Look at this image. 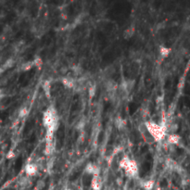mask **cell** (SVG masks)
I'll use <instances>...</instances> for the list:
<instances>
[{
  "instance_id": "cell-20",
  "label": "cell",
  "mask_w": 190,
  "mask_h": 190,
  "mask_svg": "<svg viewBox=\"0 0 190 190\" xmlns=\"http://www.w3.org/2000/svg\"><path fill=\"white\" fill-rule=\"evenodd\" d=\"M95 92H96V86L95 85H92L88 87V95L90 96V98H93L95 96Z\"/></svg>"
},
{
  "instance_id": "cell-12",
  "label": "cell",
  "mask_w": 190,
  "mask_h": 190,
  "mask_svg": "<svg viewBox=\"0 0 190 190\" xmlns=\"http://www.w3.org/2000/svg\"><path fill=\"white\" fill-rule=\"evenodd\" d=\"M54 151H55V144H54V141L46 143V146H45V150H44L45 155L48 156V157H50V156L53 155Z\"/></svg>"
},
{
  "instance_id": "cell-13",
  "label": "cell",
  "mask_w": 190,
  "mask_h": 190,
  "mask_svg": "<svg viewBox=\"0 0 190 190\" xmlns=\"http://www.w3.org/2000/svg\"><path fill=\"white\" fill-rule=\"evenodd\" d=\"M135 33H136V28H135V26H130V27L126 28L125 31L123 32V37H124L125 39H130L131 37L134 36Z\"/></svg>"
},
{
  "instance_id": "cell-8",
  "label": "cell",
  "mask_w": 190,
  "mask_h": 190,
  "mask_svg": "<svg viewBox=\"0 0 190 190\" xmlns=\"http://www.w3.org/2000/svg\"><path fill=\"white\" fill-rule=\"evenodd\" d=\"M181 142V137L177 134H170L167 136V144L170 146H177Z\"/></svg>"
},
{
  "instance_id": "cell-6",
  "label": "cell",
  "mask_w": 190,
  "mask_h": 190,
  "mask_svg": "<svg viewBox=\"0 0 190 190\" xmlns=\"http://www.w3.org/2000/svg\"><path fill=\"white\" fill-rule=\"evenodd\" d=\"M91 187L93 190H101L103 187V180L100 175H94L91 179Z\"/></svg>"
},
{
  "instance_id": "cell-9",
  "label": "cell",
  "mask_w": 190,
  "mask_h": 190,
  "mask_svg": "<svg viewBox=\"0 0 190 190\" xmlns=\"http://www.w3.org/2000/svg\"><path fill=\"white\" fill-rule=\"evenodd\" d=\"M51 87H52V84L50 80H45L42 84V88H43V92L46 95V97L49 99L51 97Z\"/></svg>"
},
{
  "instance_id": "cell-7",
  "label": "cell",
  "mask_w": 190,
  "mask_h": 190,
  "mask_svg": "<svg viewBox=\"0 0 190 190\" xmlns=\"http://www.w3.org/2000/svg\"><path fill=\"white\" fill-rule=\"evenodd\" d=\"M61 83L65 87L70 88V89L75 88L76 85H77V81L75 79L71 78V77H63V78H61Z\"/></svg>"
},
{
  "instance_id": "cell-10",
  "label": "cell",
  "mask_w": 190,
  "mask_h": 190,
  "mask_svg": "<svg viewBox=\"0 0 190 190\" xmlns=\"http://www.w3.org/2000/svg\"><path fill=\"white\" fill-rule=\"evenodd\" d=\"M105 88L107 89V91L109 93H113L116 91V89L118 88V85L116 82H114L113 80H108L105 83Z\"/></svg>"
},
{
  "instance_id": "cell-1",
  "label": "cell",
  "mask_w": 190,
  "mask_h": 190,
  "mask_svg": "<svg viewBox=\"0 0 190 190\" xmlns=\"http://www.w3.org/2000/svg\"><path fill=\"white\" fill-rule=\"evenodd\" d=\"M167 123L165 121L158 123L153 121H146L144 122L147 134L151 136L154 142L161 143L167 136Z\"/></svg>"
},
{
  "instance_id": "cell-21",
  "label": "cell",
  "mask_w": 190,
  "mask_h": 190,
  "mask_svg": "<svg viewBox=\"0 0 190 190\" xmlns=\"http://www.w3.org/2000/svg\"><path fill=\"white\" fill-rule=\"evenodd\" d=\"M71 70L73 71V72H74L75 74H81V72L83 71L82 67H81V66H79V65H75V66H73Z\"/></svg>"
},
{
  "instance_id": "cell-15",
  "label": "cell",
  "mask_w": 190,
  "mask_h": 190,
  "mask_svg": "<svg viewBox=\"0 0 190 190\" xmlns=\"http://www.w3.org/2000/svg\"><path fill=\"white\" fill-rule=\"evenodd\" d=\"M33 68V61L30 60V61H25L23 63L21 64L20 66V71H23V72H26V71H30Z\"/></svg>"
},
{
  "instance_id": "cell-24",
  "label": "cell",
  "mask_w": 190,
  "mask_h": 190,
  "mask_svg": "<svg viewBox=\"0 0 190 190\" xmlns=\"http://www.w3.org/2000/svg\"><path fill=\"white\" fill-rule=\"evenodd\" d=\"M63 190H71V189H69V188H66V189H63Z\"/></svg>"
},
{
  "instance_id": "cell-3",
  "label": "cell",
  "mask_w": 190,
  "mask_h": 190,
  "mask_svg": "<svg viewBox=\"0 0 190 190\" xmlns=\"http://www.w3.org/2000/svg\"><path fill=\"white\" fill-rule=\"evenodd\" d=\"M119 167L124 170V172L127 177L129 178H136L138 176V166L136 161L132 160L129 156H123L119 162Z\"/></svg>"
},
{
  "instance_id": "cell-14",
  "label": "cell",
  "mask_w": 190,
  "mask_h": 190,
  "mask_svg": "<svg viewBox=\"0 0 190 190\" xmlns=\"http://www.w3.org/2000/svg\"><path fill=\"white\" fill-rule=\"evenodd\" d=\"M14 64H15V60H14V59H13V58H8V59H7L5 60V62L1 65V67H2V68L5 70V71H6L7 70L12 68V67L14 66Z\"/></svg>"
},
{
  "instance_id": "cell-18",
  "label": "cell",
  "mask_w": 190,
  "mask_h": 190,
  "mask_svg": "<svg viewBox=\"0 0 190 190\" xmlns=\"http://www.w3.org/2000/svg\"><path fill=\"white\" fill-rule=\"evenodd\" d=\"M32 61H33V67H38V68H40V67L43 65V59H42V58L39 57V56H35Z\"/></svg>"
},
{
  "instance_id": "cell-17",
  "label": "cell",
  "mask_w": 190,
  "mask_h": 190,
  "mask_svg": "<svg viewBox=\"0 0 190 190\" xmlns=\"http://www.w3.org/2000/svg\"><path fill=\"white\" fill-rule=\"evenodd\" d=\"M159 53H160V55H161L162 58L165 59V58H167V57L170 55V53H171V49L166 48V47H164V46H162V47H161L160 49H159Z\"/></svg>"
},
{
  "instance_id": "cell-22",
  "label": "cell",
  "mask_w": 190,
  "mask_h": 190,
  "mask_svg": "<svg viewBox=\"0 0 190 190\" xmlns=\"http://www.w3.org/2000/svg\"><path fill=\"white\" fill-rule=\"evenodd\" d=\"M15 157V152L12 150V149H10L8 153H7V155H6V158L8 159V160H11V159H13Z\"/></svg>"
},
{
  "instance_id": "cell-4",
  "label": "cell",
  "mask_w": 190,
  "mask_h": 190,
  "mask_svg": "<svg viewBox=\"0 0 190 190\" xmlns=\"http://www.w3.org/2000/svg\"><path fill=\"white\" fill-rule=\"evenodd\" d=\"M39 169L38 166L36 165V163H27L25 167H24V172H25V174L26 176L28 177H33L34 175H36V173L38 172Z\"/></svg>"
},
{
  "instance_id": "cell-16",
  "label": "cell",
  "mask_w": 190,
  "mask_h": 190,
  "mask_svg": "<svg viewBox=\"0 0 190 190\" xmlns=\"http://www.w3.org/2000/svg\"><path fill=\"white\" fill-rule=\"evenodd\" d=\"M115 126L117 129L119 130H122L125 126H126V121L125 120L122 119L121 117H117L115 119Z\"/></svg>"
},
{
  "instance_id": "cell-11",
  "label": "cell",
  "mask_w": 190,
  "mask_h": 190,
  "mask_svg": "<svg viewBox=\"0 0 190 190\" xmlns=\"http://www.w3.org/2000/svg\"><path fill=\"white\" fill-rule=\"evenodd\" d=\"M140 186L144 190H153L155 187V181L152 179L149 180H144L140 182Z\"/></svg>"
},
{
  "instance_id": "cell-19",
  "label": "cell",
  "mask_w": 190,
  "mask_h": 190,
  "mask_svg": "<svg viewBox=\"0 0 190 190\" xmlns=\"http://www.w3.org/2000/svg\"><path fill=\"white\" fill-rule=\"evenodd\" d=\"M29 114V109L23 107L19 110V118H25L26 116H28Z\"/></svg>"
},
{
  "instance_id": "cell-23",
  "label": "cell",
  "mask_w": 190,
  "mask_h": 190,
  "mask_svg": "<svg viewBox=\"0 0 190 190\" xmlns=\"http://www.w3.org/2000/svg\"><path fill=\"white\" fill-rule=\"evenodd\" d=\"M4 72H5V70H4V69H3V68H2V67L0 66V76H1V75H2V74L4 73Z\"/></svg>"
},
{
  "instance_id": "cell-5",
  "label": "cell",
  "mask_w": 190,
  "mask_h": 190,
  "mask_svg": "<svg viewBox=\"0 0 190 190\" xmlns=\"http://www.w3.org/2000/svg\"><path fill=\"white\" fill-rule=\"evenodd\" d=\"M85 172L92 176L100 174V168L94 162H88L85 167Z\"/></svg>"
},
{
  "instance_id": "cell-2",
  "label": "cell",
  "mask_w": 190,
  "mask_h": 190,
  "mask_svg": "<svg viewBox=\"0 0 190 190\" xmlns=\"http://www.w3.org/2000/svg\"><path fill=\"white\" fill-rule=\"evenodd\" d=\"M43 125L46 128V133L55 134L59 127V118L57 110L54 106H49L43 113Z\"/></svg>"
}]
</instances>
